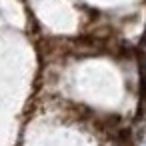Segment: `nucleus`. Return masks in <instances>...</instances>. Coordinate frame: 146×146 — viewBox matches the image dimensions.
I'll return each instance as SVG.
<instances>
[{"label":"nucleus","mask_w":146,"mask_h":146,"mask_svg":"<svg viewBox=\"0 0 146 146\" xmlns=\"http://www.w3.org/2000/svg\"><path fill=\"white\" fill-rule=\"evenodd\" d=\"M142 46H146V32H144V36H142Z\"/></svg>","instance_id":"nucleus-2"},{"label":"nucleus","mask_w":146,"mask_h":146,"mask_svg":"<svg viewBox=\"0 0 146 146\" xmlns=\"http://www.w3.org/2000/svg\"><path fill=\"white\" fill-rule=\"evenodd\" d=\"M138 74H140V106L146 104V56L138 54Z\"/></svg>","instance_id":"nucleus-1"}]
</instances>
